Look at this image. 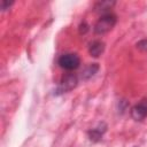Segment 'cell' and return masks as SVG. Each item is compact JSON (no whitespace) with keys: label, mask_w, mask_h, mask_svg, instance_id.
Wrapping results in <instances>:
<instances>
[{"label":"cell","mask_w":147,"mask_h":147,"mask_svg":"<svg viewBox=\"0 0 147 147\" xmlns=\"http://www.w3.org/2000/svg\"><path fill=\"white\" fill-rule=\"evenodd\" d=\"M117 23V16L114 13H107L100 16V18L94 24V32L96 34H105L113 30V28Z\"/></svg>","instance_id":"cell-1"},{"label":"cell","mask_w":147,"mask_h":147,"mask_svg":"<svg viewBox=\"0 0 147 147\" xmlns=\"http://www.w3.org/2000/svg\"><path fill=\"white\" fill-rule=\"evenodd\" d=\"M115 3H116L115 1H99V2L95 3L94 9H95V11L101 13L103 15V14L110 13L109 10L115 6Z\"/></svg>","instance_id":"cell-8"},{"label":"cell","mask_w":147,"mask_h":147,"mask_svg":"<svg viewBox=\"0 0 147 147\" xmlns=\"http://www.w3.org/2000/svg\"><path fill=\"white\" fill-rule=\"evenodd\" d=\"M105 48H106V45H105L103 41H101V40H94L88 46V53L93 57H99L105 52Z\"/></svg>","instance_id":"cell-6"},{"label":"cell","mask_w":147,"mask_h":147,"mask_svg":"<svg viewBox=\"0 0 147 147\" xmlns=\"http://www.w3.org/2000/svg\"><path fill=\"white\" fill-rule=\"evenodd\" d=\"M137 48L140 49L141 52H147V38L139 40L137 42Z\"/></svg>","instance_id":"cell-9"},{"label":"cell","mask_w":147,"mask_h":147,"mask_svg":"<svg viewBox=\"0 0 147 147\" xmlns=\"http://www.w3.org/2000/svg\"><path fill=\"white\" fill-rule=\"evenodd\" d=\"M131 117L138 122L144 121L147 117V98L142 99L131 108Z\"/></svg>","instance_id":"cell-4"},{"label":"cell","mask_w":147,"mask_h":147,"mask_svg":"<svg viewBox=\"0 0 147 147\" xmlns=\"http://www.w3.org/2000/svg\"><path fill=\"white\" fill-rule=\"evenodd\" d=\"M100 67L98 63H90L87 67H85V69L80 72V79L83 80H88L91 79L98 71H99Z\"/></svg>","instance_id":"cell-7"},{"label":"cell","mask_w":147,"mask_h":147,"mask_svg":"<svg viewBox=\"0 0 147 147\" xmlns=\"http://www.w3.org/2000/svg\"><path fill=\"white\" fill-rule=\"evenodd\" d=\"M13 5H14V2H13V1H10V2H9V1H2V2H1V10H2V11H5V10L9 9Z\"/></svg>","instance_id":"cell-10"},{"label":"cell","mask_w":147,"mask_h":147,"mask_svg":"<svg viewBox=\"0 0 147 147\" xmlns=\"http://www.w3.org/2000/svg\"><path fill=\"white\" fill-rule=\"evenodd\" d=\"M133 147H138V146H133Z\"/></svg>","instance_id":"cell-12"},{"label":"cell","mask_w":147,"mask_h":147,"mask_svg":"<svg viewBox=\"0 0 147 147\" xmlns=\"http://www.w3.org/2000/svg\"><path fill=\"white\" fill-rule=\"evenodd\" d=\"M78 76L76 74H67L64 75L61 80H60V84L56 88V93L55 94H63V93H67L71 90H74L77 84H78Z\"/></svg>","instance_id":"cell-3"},{"label":"cell","mask_w":147,"mask_h":147,"mask_svg":"<svg viewBox=\"0 0 147 147\" xmlns=\"http://www.w3.org/2000/svg\"><path fill=\"white\" fill-rule=\"evenodd\" d=\"M87 31H88V25H87L86 22H83V23L79 25V33H80V34H85Z\"/></svg>","instance_id":"cell-11"},{"label":"cell","mask_w":147,"mask_h":147,"mask_svg":"<svg viewBox=\"0 0 147 147\" xmlns=\"http://www.w3.org/2000/svg\"><path fill=\"white\" fill-rule=\"evenodd\" d=\"M57 64L64 70L72 71L80 65V57L76 53H64L59 57Z\"/></svg>","instance_id":"cell-2"},{"label":"cell","mask_w":147,"mask_h":147,"mask_svg":"<svg viewBox=\"0 0 147 147\" xmlns=\"http://www.w3.org/2000/svg\"><path fill=\"white\" fill-rule=\"evenodd\" d=\"M107 129H108L107 124L105 122H100L96 124V126H94L87 131V137L92 142H99V141H101L103 134L107 132Z\"/></svg>","instance_id":"cell-5"}]
</instances>
